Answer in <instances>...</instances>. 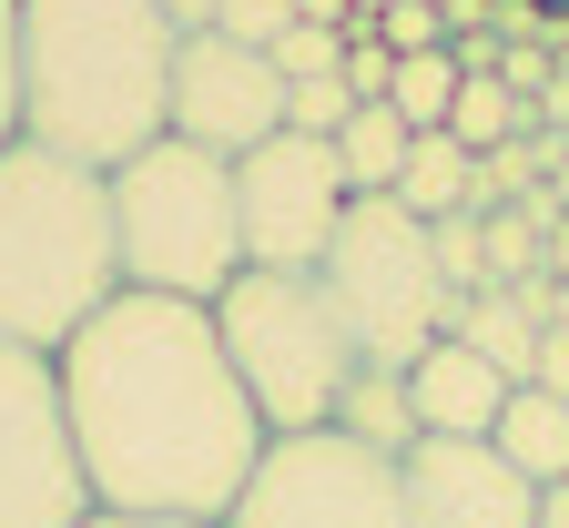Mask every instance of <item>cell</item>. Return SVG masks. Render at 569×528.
<instances>
[{
    "label": "cell",
    "instance_id": "7",
    "mask_svg": "<svg viewBox=\"0 0 569 528\" xmlns=\"http://www.w3.org/2000/svg\"><path fill=\"white\" fill-rule=\"evenodd\" d=\"M224 528H407V478L377 447H356L336 427H306V437H274L254 458Z\"/></svg>",
    "mask_w": 569,
    "mask_h": 528
},
{
    "label": "cell",
    "instance_id": "16",
    "mask_svg": "<svg viewBox=\"0 0 569 528\" xmlns=\"http://www.w3.org/2000/svg\"><path fill=\"white\" fill-rule=\"evenodd\" d=\"M336 437L377 447V458H407V447H417V407H407V376H397V366H356V387L336 397Z\"/></svg>",
    "mask_w": 569,
    "mask_h": 528
},
{
    "label": "cell",
    "instance_id": "24",
    "mask_svg": "<svg viewBox=\"0 0 569 528\" xmlns=\"http://www.w3.org/2000/svg\"><path fill=\"white\" fill-rule=\"evenodd\" d=\"M377 41L407 61V51H448V21H438V0H387L377 11Z\"/></svg>",
    "mask_w": 569,
    "mask_h": 528
},
{
    "label": "cell",
    "instance_id": "23",
    "mask_svg": "<svg viewBox=\"0 0 569 528\" xmlns=\"http://www.w3.org/2000/svg\"><path fill=\"white\" fill-rule=\"evenodd\" d=\"M213 31L244 41V51H274L284 31H296V0H224V11H213Z\"/></svg>",
    "mask_w": 569,
    "mask_h": 528
},
{
    "label": "cell",
    "instance_id": "11",
    "mask_svg": "<svg viewBox=\"0 0 569 528\" xmlns=\"http://www.w3.org/2000/svg\"><path fill=\"white\" fill-rule=\"evenodd\" d=\"M397 478H407V528H539V498H549L488 437H417Z\"/></svg>",
    "mask_w": 569,
    "mask_h": 528
},
{
    "label": "cell",
    "instance_id": "21",
    "mask_svg": "<svg viewBox=\"0 0 569 528\" xmlns=\"http://www.w3.org/2000/svg\"><path fill=\"white\" fill-rule=\"evenodd\" d=\"M284 82H346V31H316V21H296L274 51H264Z\"/></svg>",
    "mask_w": 569,
    "mask_h": 528
},
{
    "label": "cell",
    "instance_id": "30",
    "mask_svg": "<svg viewBox=\"0 0 569 528\" xmlns=\"http://www.w3.org/2000/svg\"><path fill=\"white\" fill-rule=\"evenodd\" d=\"M539 528H569V488H549V498H539Z\"/></svg>",
    "mask_w": 569,
    "mask_h": 528
},
{
    "label": "cell",
    "instance_id": "13",
    "mask_svg": "<svg viewBox=\"0 0 569 528\" xmlns=\"http://www.w3.org/2000/svg\"><path fill=\"white\" fill-rule=\"evenodd\" d=\"M448 336H458L468 356H488L509 387H529V366H539V336H549V326L519 306V285H478V295H458V306H448Z\"/></svg>",
    "mask_w": 569,
    "mask_h": 528
},
{
    "label": "cell",
    "instance_id": "3",
    "mask_svg": "<svg viewBox=\"0 0 569 528\" xmlns=\"http://www.w3.org/2000/svg\"><path fill=\"white\" fill-rule=\"evenodd\" d=\"M112 295H122L112 173L11 142L0 153V346L61 356Z\"/></svg>",
    "mask_w": 569,
    "mask_h": 528
},
{
    "label": "cell",
    "instance_id": "27",
    "mask_svg": "<svg viewBox=\"0 0 569 528\" xmlns=\"http://www.w3.org/2000/svg\"><path fill=\"white\" fill-rule=\"evenodd\" d=\"M529 387L569 397V326H549V336H539V366H529Z\"/></svg>",
    "mask_w": 569,
    "mask_h": 528
},
{
    "label": "cell",
    "instance_id": "14",
    "mask_svg": "<svg viewBox=\"0 0 569 528\" xmlns=\"http://www.w3.org/2000/svg\"><path fill=\"white\" fill-rule=\"evenodd\" d=\"M488 447H498V458H509L529 488H569V397H549V387H509V407H498Z\"/></svg>",
    "mask_w": 569,
    "mask_h": 528
},
{
    "label": "cell",
    "instance_id": "8",
    "mask_svg": "<svg viewBox=\"0 0 569 528\" xmlns=\"http://www.w3.org/2000/svg\"><path fill=\"white\" fill-rule=\"evenodd\" d=\"M92 478L71 447L61 366L31 346H0V528H82Z\"/></svg>",
    "mask_w": 569,
    "mask_h": 528
},
{
    "label": "cell",
    "instance_id": "18",
    "mask_svg": "<svg viewBox=\"0 0 569 528\" xmlns=\"http://www.w3.org/2000/svg\"><path fill=\"white\" fill-rule=\"evenodd\" d=\"M458 51H407L397 61V82H387V112L407 122V132H448V102H458Z\"/></svg>",
    "mask_w": 569,
    "mask_h": 528
},
{
    "label": "cell",
    "instance_id": "10",
    "mask_svg": "<svg viewBox=\"0 0 569 528\" xmlns=\"http://www.w3.org/2000/svg\"><path fill=\"white\" fill-rule=\"evenodd\" d=\"M163 132L173 142H203V153H224V163H244L254 142L284 132V71L264 51L224 41V31H193L173 51V112H163Z\"/></svg>",
    "mask_w": 569,
    "mask_h": 528
},
{
    "label": "cell",
    "instance_id": "22",
    "mask_svg": "<svg viewBox=\"0 0 569 528\" xmlns=\"http://www.w3.org/2000/svg\"><path fill=\"white\" fill-rule=\"evenodd\" d=\"M346 112H356V92H346V82H284V132L336 142V132H346Z\"/></svg>",
    "mask_w": 569,
    "mask_h": 528
},
{
    "label": "cell",
    "instance_id": "6",
    "mask_svg": "<svg viewBox=\"0 0 569 528\" xmlns=\"http://www.w3.org/2000/svg\"><path fill=\"white\" fill-rule=\"evenodd\" d=\"M326 295H336V316L356 336V356L367 366H417L427 346L448 336V275H438V245H427V223L397 203V193H356L346 223H336V245H326Z\"/></svg>",
    "mask_w": 569,
    "mask_h": 528
},
{
    "label": "cell",
    "instance_id": "15",
    "mask_svg": "<svg viewBox=\"0 0 569 528\" xmlns=\"http://www.w3.org/2000/svg\"><path fill=\"white\" fill-rule=\"evenodd\" d=\"M397 203L417 223H448V213H478V153L458 132H417L407 142V173H397Z\"/></svg>",
    "mask_w": 569,
    "mask_h": 528
},
{
    "label": "cell",
    "instance_id": "26",
    "mask_svg": "<svg viewBox=\"0 0 569 528\" xmlns=\"http://www.w3.org/2000/svg\"><path fill=\"white\" fill-rule=\"evenodd\" d=\"M21 142V0H0V153Z\"/></svg>",
    "mask_w": 569,
    "mask_h": 528
},
{
    "label": "cell",
    "instance_id": "2",
    "mask_svg": "<svg viewBox=\"0 0 569 528\" xmlns=\"http://www.w3.org/2000/svg\"><path fill=\"white\" fill-rule=\"evenodd\" d=\"M183 31L163 0H21V142L122 173L163 142Z\"/></svg>",
    "mask_w": 569,
    "mask_h": 528
},
{
    "label": "cell",
    "instance_id": "28",
    "mask_svg": "<svg viewBox=\"0 0 569 528\" xmlns=\"http://www.w3.org/2000/svg\"><path fill=\"white\" fill-rule=\"evenodd\" d=\"M213 11H224V0H163V21L193 41V31H213Z\"/></svg>",
    "mask_w": 569,
    "mask_h": 528
},
{
    "label": "cell",
    "instance_id": "29",
    "mask_svg": "<svg viewBox=\"0 0 569 528\" xmlns=\"http://www.w3.org/2000/svg\"><path fill=\"white\" fill-rule=\"evenodd\" d=\"M82 528H203V518H112V508H92Z\"/></svg>",
    "mask_w": 569,
    "mask_h": 528
},
{
    "label": "cell",
    "instance_id": "9",
    "mask_svg": "<svg viewBox=\"0 0 569 528\" xmlns=\"http://www.w3.org/2000/svg\"><path fill=\"white\" fill-rule=\"evenodd\" d=\"M234 203H244V265H274V275H316L336 223H346V173H336V142L316 132H274L234 163Z\"/></svg>",
    "mask_w": 569,
    "mask_h": 528
},
{
    "label": "cell",
    "instance_id": "25",
    "mask_svg": "<svg viewBox=\"0 0 569 528\" xmlns=\"http://www.w3.org/2000/svg\"><path fill=\"white\" fill-rule=\"evenodd\" d=\"M387 82H397V51L377 41V21H356L346 31V92L356 102H387Z\"/></svg>",
    "mask_w": 569,
    "mask_h": 528
},
{
    "label": "cell",
    "instance_id": "5",
    "mask_svg": "<svg viewBox=\"0 0 569 528\" xmlns=\"http://www.w3.org/2000/svg\"><path fill=\"white\" fill-rule=\"evenodd\" d=\"M213 336H224L244 397L264 417V437H306V427H336V397L356 387V336L336 316L326 275H274V265H244L224 295H213Z\"/></svg>",
    "mask_w": 569,
    "mask_h": 528
},
{
    "label": "cell",
    "instance_id": "12",
    "mask_svg": "<svg viewBox=\"0 0 569 528\" xmlns=\"http://www.w3.org/2000/svg\"><path fill=\"white\" fill-rule=\"evenodd\" d=\"M407 407H417V437H488L498 407H509V376L488 356H468L458 336H438L407 366Z\"/></svg>",
    "mask_w": 569,
    "mask_h": 528
},
{
    "label": "cell",
    "instance_id": "1",
    "mask_svg": "<svg viewBox=\"0 0 569 528\" xmlns=\"http://www.w3.org/2000/svg\"><path fill=\"white\" fill-rule=\"evenodd\" d=\"M51 366H61V407H71L92 508H112V518L224 528L254 458L274 447L224 336H213V306H183V295L122 285Z\"/></svg>",
    "mask_w": 569,
    "mask_h": 528
},
{
    "label": "cell",
    "instance_id": "20",
    "mask_svg": "<svg viewBox=\"0 0 569 528\" xmlns=\"http://www.w3.org/2000/svg\"><path fill=\"white\" fill-rule=\"evenodd\" d=\"M427 245H438V275H448V295H478V285H488V223H478V213L427 223Z\"/></svg>",
    "mask_w": 569,
    "mask_h": 528
},
{
    "label": "cell",
    "instance_id": "4",
    "mask_svg": "<svg viewBox=\"0 0 569 528\" xmlns=\"http://www.w3.org/2000/svg\"><path fill=\"white\" fill-rule=\"evenodd\" d=\"M112 245H122V285L132 295H183L213 306L244 275V203H234V163L203 142H142L112 173Z\"/></svg>",
    "mask_w": 569,
    "mask_h": 528
},
{
    "label": "cell",
    "instance_id": "31",
    "mask_svg": "<svg viewBox=\"0 0 569 528\" xmlns=\"http://www.w3.org/2000/svg\"><path fill=\"white\" fill-rule=\"evenodd\" d=\"M529 11H549V21H569V0H529Z\"/></svg>",
    "mask_w": 569,
    "mask_h": 528
},
{
    "label": "cell",
    "instance_id": "17",
    "mask_svg": "<svg viewBox=\"0 0 569 528\" xmlns=\"http://www.w3.org/2000/svg\"><path fill=\"white\" fill-rule=\"evenodd\" d=\"M407 142H417V132H407L387 102H356V112H346V132H336V173H346V193H397Z\"/></svg>",
    "mask_w": 569,
    "mask_h": 528
},
{
    "label": "cell",
    "instance_id": "19",
    "mask_svg": "<svg viewBox=\"0 0 569 528\" xmlns=\"http://www.w3.org/2000/svg\"><path fill=\"white\" fill-rule=\"evenodd\" d=\"M488 223V285H529V275H549V235L519 213V203H498V213H478Z\"/></svg>",
    "mask_w": 569,
    "mask_h": 528
}]
</instances>
